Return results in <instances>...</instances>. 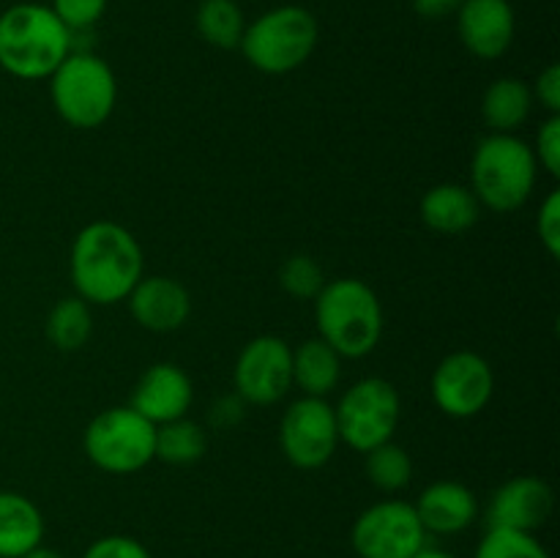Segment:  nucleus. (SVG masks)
<instances>
[{
	"label": "nucleus",
	"mask_w": 560,
	"mask_h": 558,
	"mask_svg": "<svg viewBox=\"0 0 560 558\" xmlns=\"http://www.w3.org/2000/svg\"><path fill=\"white\" fill-rule=\"evenodd\" d=\"M454 16L459 42L474 58L495 60L512 47L517 16L509 0H465Z\"/></svg>",
	"instance_id": "4468645a"
},
{
	"label": "nucleus",
	"mask_w": 560,
	"mask_h": 558,
	"mask_svg": "<svg viewBox=\"0 0 560 558\" xmlns=\"http://www.w3.org/2000/svg\"><path fill=\"white\" fill-rule=\"evenodd\" d=\"M49 9L71 33L91 31L107 11V0H52Z\"/></svg>",
	"instance_id": "cd10ccee"
},
{
	"label": "nucleus",
	"mask_w": 560,
	"mask_h": 558,
	"mask_svg": "<svg viewBox=\"0 0 560 558\" xmlns=\"http://www.w3.org/2000/svg\"><path fill=\"white\" fill-rule=\"evenodd\" d=\"M22 558H63L60 556L58 550H52V547H36V550H31V553H25V556Z\"/></svg>",
	"instance_id": "c9c22d12"
},
{
	"label": "nucleus",
	"mask_w": 560,
	"mask_h": 558,
	"mask_svg": "<svg viewBox=\"0 0 560 558\" xmlns=\"http://www.w3.org/2000/svg\"><path fill=\"white\" fill-rule=\"evenodd\" d=\"M413 558H457V556H452V553L441 550V547H430V545H427L424 550H419V553H416Z\"/></svg>",
	"instance_id": "f704fd0d"
},
{
	"label": "nucleus",
	"mask_w": 560,
	"mask_h": 558,
	"mask_svg": "<svg viewBox=\"0 0 560 558\" xmlns=\"http://www.w3.org/2000/svg\"><path fill=\"white\" fill-rule=\"evenodd\" d=\"M463 3L465 0H413V9L424 20H446L457 14Z\"/></svg>",
	"instance_id": "473e14b6"
},
{
	"label": "nucleus",
	"mask_w": 560,
	"mask_h": 558,
	"mask_svg": "<svg viewBox=\"0 0 560 558\" xmlns=\"http://www.w3.org/2000/svg\"><path fill=\"white\" fill-rule=\"evenodd\" d=\"M539 178L534 148L517 135H487L470 159V191L485 208L512 213L530 200Z\"/></svg>",
	"instance_id": "20e7f679"
},
{
	"label": "nucleus",
	"mask_w": 560,
	"mask_h": 558,
	"mask_svg": "<svg viewBox=\"0 0 560 558\" xmlns=\"http://www.w3.org/2000/svg\"><path fill=\"white\" fill-rule=\"evenodd\" d=\"M419 217L427 230L438 235H459L474 228L481 217V202L463 184H438L424 191Z\"/></svg>",
	"instance_id": "a211bd4d"
},
{
	"label": "nucleus",
	"mask_w": 560,
	"mask_h": 558,
	"mask_svg": "<svg viewBox=\"0 0 560 558\" xmlns=\"http://www.w3.org/2000/svg\"><path fill=\"white\" fill-rule=\"evenodd\" d=\"M82 558H151L148 547L140 539L126 534H109L91 542Z\"/></svg>",
	"instance_id": "c85d7f7f"
},
{
	"label": "nucleus",
	"mask_w": 560,
	"mask_h": 558,
	"mask_svg": "<svg viewBox=\"0 0 560 558\" xmlns=\"http://www.w3.org/2000/svg\"><path fill=\"white\" fill-rule=\"evenodd\" d=\"M82 449L104 474H137L156 460V425L137 414L131 405L107 408L85 427Z\"/></svg>",
	"instance_id": "0eeeda50"
},
{
	"label": "nucleus",
	"mask_w": 560,
	"mask_h": 558,
	"mask_svg": "<svg viewBox=\"0 0 560 558\" xmlns=\"http://www.w3.org/2000/svg\"><path fill=\"white\" fill-rule=\"evenodd\" d=\"M129 312L145 332H178L191 315V295L173 277H142L129 293Z\"/></svg>",
	"instance_id": "dca6fc26"
},
{
	"label": "nucleus",
	"mask_w": 560,
	"mask_h": 558,
	"mask_svg": "<svg viewBox=\"0 0 560 558\" xmlns=\"http://www.w3.org/2000/svg\"><path fill=\"white\" fill-rule=\"evenodd\" d=\"M244 399L241 397H222L217 403V408H213V414H211V419H213V425H219V427H233V425H238L241 421V416H244Z\"/></svg>",
	"instance_id": "72a5a7b5"
},
{
	"label": "nucleus",
	"mask_w": 560,
	"mask_h": 558,
	"mask_svg": "<svg viewBox=\"0 0 560 558\" xmlns=\"http://www.w3.org/2000/svg\"><path fill=\"white\" fill-rule=\"evenodd\" d=\"M474 558H552L536 534L512 528H487Z\"/></svg>",
	"instance_id": "a878e982"
},
{
	"label": "nucleus",
	"mask_w": 560,
	"mask_h": 558,
	"mask_svg": "<svg viewBox=\"0 0 560 558\" xmlns=\"http://www.w3.org/2000/svg\"><path fill=\"white\" fill-rule=\"evenodd\" d=\"M279 284L284 288V293L293 295V299L315 301V295L320 293L326 277H323L320 263L312 260L310 255H293L282 263L279 268Z\"/></svg>",
	"instance_id": "bb28decb"
},
{
	"label": "nucleus",
	"mask_w": 560,
	"mask_h": 558,
	"mask_svg": "<svg viewBox=\"0 0 560 558\" xmlns=\"http://www.w3.org/2000/svg\"><path fill=\"white\" fill-rule=\"evenodd\" d=\"M530 93H534V102L539 98V104L547 113L560 115V66H547V69L536 77V85L530 88Z\"/></svg>",
	"instance_id": "2f4dec72"
},
{
	"label": "nucleus",
	"mask_w": 560,
	"mask_h": 558,
	"mask_svg": "<svg viewBox=\"0 0 560 558\" xmlns=\"http://www.w3.org/2000/svg\"><path fill=\"white\" fill-rule=\"evenodd\" d=\"M49 98L55 113L69 126L98 129L113 115L118 82L107 60L88 49H71L69 58L49 77Z\"/></svg>",
	"instance_id": "423d86ee"
},
{
	"label": "nucleus",
	"mask_w": 560,
	"mask_h": 558,
	"mask_svg": "<svg viewBox=\"0 0 560 558\" xmlns=\"http://www.w3.org/2000/svg\"><path fill=\"white\" fill-rule=\"evenodd\" d=\"M74 49V33L44 3H14L0 14V69L16 80H49Z\"/></svg>",
	"instance_id": "f03ea898"
},
{
	"label": "nucleus",
	"mask_w": 560,
	"mask_h": 558,
	"mask_svg": "<svg viewBox=\"0 0 560 558\" xmlns=\"http://www.w3.org/2000/svg\"><path fill=\"white\" fill-rule=\"evenodd\" d=\"M315 323L323 342L342 359H364L383 337L381 299L361 279H334L315 295Z\"/></svg>",
	"instance_id": "7ed1b4c3"
},
{
	"label": "nucleus",
	"mask_w": 560,
	"mask_h": 558,
	"mask_svg": "<svg viewBox=\"0 0 560 558\" xmlns=\"http://www.w3.org/2000/svg\"><path fill=\"white\" fill-rule=\"evenodd\" d=\"M195 22L202 42H208L211 47H241V38H244L246 31V16L235 0H200Z\"/></svg>",
	"instance_id": "4be33fe9"
},
{
	"label": "nucleus",
	"mask_w": 560,
	"mask_h": 558,
	"mask_svg": "<svg viewBox=\"0 0 560 558\" xmlns=\"http://www.w3.org/2000/svg\"><path fill=\"white\" fill-rule=\"evenodd\" d=\"M427 536L413 503L386 498L355 518L350 545L359 558H413L427 547Z\"/></svg>",
	"instance_id": "1a4fd4ad"
},
{
	"label": "nucleus",
	"mask_w": 560,
	"mask_h": 558,
	"mask_svg": "<svg viewBox=\"0 0 560 558\" xmlns=\"http://www.w3.org/2000/svg\"><path fill=\"white\" fill-rule=\"evenodd\" d=\"M536 233H539L541 246L550 257L560 255V191L552 189L545 197L539 208V219H536Z\"/></svg>",
	"instance_id": "7c9ffc66"
},
{
	"label": "nucleus",
	"mask_w": 560,
	"mask_h": 558,
	"mask_svg": "<svg viewBox=\"0 0 560 558\" xmlns=\"http://www.w3.org/2000/svg\"><path fill=\"white\" fill-rule=\"evenodd\" d=\"M93 332V315L91 304L82 301L80 295H69V299L58 301L47 315V339L58 350H80L82 345L91 339Z\"/></svg>",
	"instance_id": "5701e85b"
},
{
	"label": "nucleus",
	"mask_w": 560,
	"mask_h": 558,
	"mask_svg": "<svg viewBox=\"0 0 560 558\" xmlns=\"http://www.w3.org/2000/svg\"><path fill=\"white\" fill-rule=\"evenodd\" d=\"M320 42V25L304 5H277L246 22L241 53L262 74H290L310 60Z\"/></svg>",
	"instance_id": "39448f33"
},
{
	"label": "nucleus",
	"mask_w": 560,
	"mask_h": 558,
	"mask_svg": "<svg viewBox=\"0 0 560 558\" xmlns=\"http://www.w3.org/2000/svg\"><path fill=\"white\" fill-rule=\"evenodd\" d=\"M342 381V356L320 337L306 339L293 350V386L304 397H328Z\"/></svg>",
	"instance_id": "aec40b11"
},
{
	"label": "nucleus",
	"mask_w": 560,
	"mask_h": 558,
	"mask_svg": "<svg viewBox=\"0 0 560 558\" xmlns=\"http://www.w3.org/2000/svg\"><path fill=\"white\" fill-rule=\"evenodd\" d=\"M534 109V93L528 82L517 77H501L481 96V118L492 135H514Z\"/></svg>",
	"instance_id": "412c9836"
},
{
	"label": "nucleus",
	"mask_w": 560,
	"mask_h": 558,
	"mask_svg": "<svg viewBox=\"0 0 560 558\" xmlns=\"http://www.w3.org/2000/svg\"><path fill=\"white\" fill-rule=\"evenodd\" d=\"M195 403V386L191 377L178 364L159 361L148 367L131 392V408L145 416L153 425H167V421L184 419Z\"/></svg>",
	"instance_id": "2eb2a0df"
},
{
	"label": "nucleus",
	"mask_w": 560,
	"mask_h": 558,
	"mask_svg": "<svg viewBox=\"0 0 560 558\" xmlns=\"http://www.w3.org/2000/svg\"><path fill=\"white\" fill-rule=\"evenodd\" d=\"M279 446L295 468H323L339 446L334 405L326 397H299L290 403L279 425Z\"/></svg>",
	"instance_id": "9d476101"
},
{
	"label": "nucleus",
	"mask_w": 560,
	"mask_h": 558,
	"mask_svg": "<svg viewBox=\"0 0 560 558\" xmlns=\"http://www.w3.org/2000/svg\"><path fill=\"white\" fill-rule=\"evenodd\" d=\"M552 507H556V496L545 479L514 476V479L503 481L487 501V528H512L534 534L550 520Z\"/></svg>",
	"instance_id": "ddd939ff"
},
{
	"label": "nucleus",
	"mask_w": 560,
	"mask_h": 558,
	"mask_svg": "<svg viewBox=\"0 0 560 558\" xmlns=\"http://www.w3.org/2000/svg\"><path fill=\"white\" fill-rule=\"evenodd\" d=\"M364 470L372 487L381 492H399L413 479V460L399 443L386 441L366 452Z\"/></svg>",
	"instance_id": "393cba45"
},
{
	"label": "nucleus",
	"mask_w": 560,
	"mask_h": 558,
	"mask_svg": "<svg viewBox=\"0 0 560 558\" xmlns=\"http://www.w3.org/2000/svg\"><path fill=\"white\" fill-rule=\"evenodd\" d=\"M430 392L446 416L474 419L495 394V372L485 356L474 350H454L432 372Z\"/></svg>",
	"instance_id": "9b49d317"
},
{
	"label": "nucleus",
	"mask_w": 560,
	"mask_h": 558,
	"mask_svg": "<svg viewBox=\"0 0 560 558\" xmlns=\"http://www.w3.org/2000/svg\"><path fill=\"white\" fill-rule=\"evenodd\" d=\"M399 392L386 377H361L342 394L334 408L339 443H348L355 452L392 441L399 425Z\"/></svg>",
	"instance_id": "6e6552de"
},
{
	"label": "nucleus",
	"mask_w": 560,
	"mask_h": 558,
	"mask_svg": "<svg viewBox=\"0 0 560 558\" xmlns=\"http://www.w3.org/2000/svg\"><path fill=\"white\" fill-rule=\"evenodd\" d=\"M42 545V509L22 492L0 490V558H22Z\"/></svg>",
	"instance_id": "6ab92c4d"
},
{
	"label": "nucleus",
	"mask_w": 560,
	"mask_h": 558,
	"mask_svg": "<svg viewBox=\"0 0 560 558\" xmlns=\"http://www.w3.org/2000/svg\"><path fill=\"white\" fill-rule=\"evenodd\" d=\"M69 274L82 301L113 306L129 299L131 288L145 277V255L131 230L109 219H98L77 233L69 255Z\"/></svg>",
	"instance_id": "f257e3e1"
},
{
	"label": "nucleus",
	"mask_w": 560,
	"mask_h": 558,
	"mask_svg": "<svg viewBox=\"0 0 560 558\" xmlns=\"http://www.w3.org/2000/svg\"><path fill=\"white\" fill-rule=\"evenodd\" d=\"M413 509L427 534L454 536L474 525L476 514H479V501H476L474 490L465 487L463 481L441 479L421 490Z\"/></svg>",
	"instance_id": "f3484780"
},
{
	"label": "nucleus",
	"mask_w": 560,
	"mask_h": 558,
	"mask_svg": "<svg viewBox=\"0 0 560 558\" xmlns=\"http://www.w3.org/2000/svg\"><path fill=\"white\" fill-rule=\"evenodd\" d=\"M235 392L246 405H273L293 388V348L282 337L249 339L233 370Z\"/></svg>",
	"instance_id": "f8f14e48"
},
{
	"label": "nucleus",
	"mask_w": 560,
	"mask_h": 558,
	"mask_svg": "<svg viewBox=\"0 0 560 558\" xmlns=\"http://www.w3.org/2000/svg\"><path fill=\"white\" fill-rule=\"evenodd\" d=\"M208 452L206 427L191 419H175L156 427V460L170 465H191Z\"/></svg>",
	"instance_id": "b1692460"
},
{
	"label": "nucleus",
	"mask_w": 560,
	"mask_h": 558,
	"mask_svg": "<svg viewBox=\"0 0 560 558\" xmlns=\"http://www.w3.org/2000/svg\"><path fill=\"white\" fill-rule=\"evenodd\" d=\"M534 156L541 170L558 178L560 175V115H550L536 135Z\"/></svg>",
	"instance_id": "c756f323"
}]
</instances>
